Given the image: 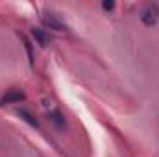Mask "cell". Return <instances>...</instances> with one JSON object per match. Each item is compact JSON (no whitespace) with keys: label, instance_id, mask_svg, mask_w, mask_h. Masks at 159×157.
<instances>
[{"label":"cell","instance_id":"6","mask_svg":"<svg viewBox=\"0 0 159 157\" xmlns=\"http://www.w3.org/2000/svg\"><path fill=\"white\" fill-rule=\"evenodd\" d=\"M19 115H20V117H24V120H26V122H30L32 126H35V128L39 126V124H37V120H34V117H32V115H30L28 111H24V109H20V111H19Z\"/></svg>","mask_w":159,"mask_h":157},{"label":"cell","instance_id":"2","mask_svg":"<svg viewBox=\"0 0 159 157\" xmlns=\"http://www.w3.org/2000/svg\"><path fill=\"white\" fill-rule=\"evenodd\" d=\"M43 22H44V26H46V28L56 30V32H63V30H67V26H65V24H63L56 15H52V13L43 15Z\"/></svg>","mask_w":159,"mask_h":157},{"label":"cell","instance_id":"5","mask_svg":"<svg viewBox=\"0 0 159 157\" xmlns=\"http://www.w3.org/2000/svg\"><path fill=\"white\" fill-rule=\"evenodd\" d=\"M48 118H50V122H54L57 128H63V126H65V118L61 117L59 111H50V113H48Z\"/></svg>","mask_w":159,"mask_h":157},{"label":"cell","instance_id":"3","mask_svg":"<svg viewBox=\"0 0 159 157\" xmlns=\"http://www.w3.org/2000/svg\"><path fill=\"white\" fill-rule=\"evenodd\" d=\"M20 100H24V92L22 91H9L4 98H2V102H7V104H17V102H20Z\"/></svg>","mask_w":159,"mask_h":157},{"label":"cell","instance_id":"4","mask_svg":"<svg viewBox=\"0 0 159 157\" xmlns=\"http://www.w3.org/2000/svg\"><path fill=\"white\" fill-rule=\"evenodd\" d=\"M32 35H34V39L37 41L41 46H46V44H48V37L44 35V32H43L41 28H34V30H32Z\"/></svg>","mask_w":159,"mask_h":157},{"label":"cell","instance_id":"1","mask_svg":"<svg viewBox=\"0 0 159 157\" xmlns=\"http://www.w3.org/2000/svg\"><path fill=\"white\" fill-rule=\"evenodd\" d=\"M141 20H143V24H146V26L157 24V20H159V6L157 4H148V6L143 9V13H141Z\"/></svg>","mask_w":159,"mask_h":157},{"label":"cell","instance_id":"7","mask_svg":"<svg viewBox=\"0 0 159 157\" xmlns=\"http://www.w3.org/2000/svg\"><path fill=\"white\" fill-rule=\"evenodd\" d=\"M102 7H104L106 11H111V9H115V2H111V0H106V2H102Z\"/></svg>","mask_w":159,"mask_h":157}]
</instances>
